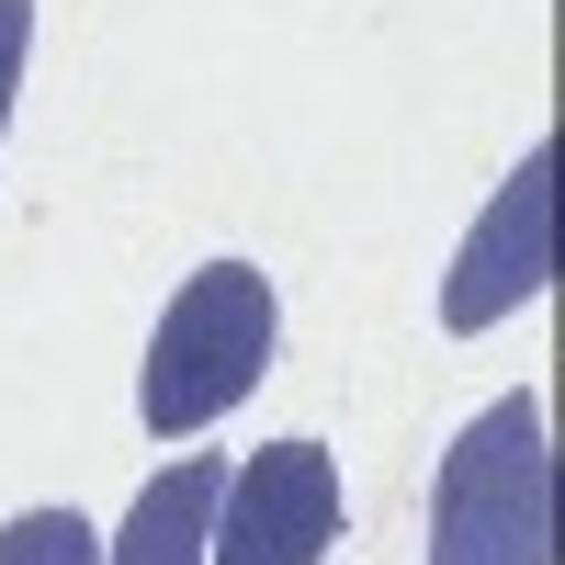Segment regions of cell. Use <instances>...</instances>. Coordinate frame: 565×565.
<instances>
[{
    "label": "cell",
    "mask_w": 565,
    "mask_h": 565,
    "mask_svg": "<svg viewBox=\"0 0 565 565\" xmlns=\"http://www.w3.org/2000/svg\"><path fill=\"white\" fill-rule=\"evenodd\" d=\"M554 282V136H532L521 170L487 193V215L463 226V249L441 271V328L452 340H476V328H498L509 306H532Z\"/></svg>",
    "instance_id": "277c9868"
},
{
    "label": "cell",
    "mask_w": 565,
    "mask_h": 565,
    "mask_svg": "<svg viewBox=\"0 0 565 565\" xmlns=\"http://www.w3.org/2000/svg\"><path fill=\"white\" fill-rule=\"evenodd\" d=\"M430 565H554V452H543V396L532 385L498 396L441 452Z\"/></svg>",
    "instance_id": "7a4b0ae2"
},
{
    "label": "cell",
    "mask_w": 565,
    "mask_h": 565,
    "mask_svg": "<svg viewBox=\"0 0 565 565\" xmlns=\"http://www.w3.org/2000/svg\"><path fill=\"white\" fill-rule=\"evenodd\" d=\"M0 565H103V532L79 509H23V521H0Z\"/></svg>",
    "instance_id": "8992f818"
},
{
    "label": "cell",
    "mask_w": 565,
    "mask_h": 565,
    "mask_svg": "<svg viewBox=\"0 0 565 565\" xmlns=\"http://www.w3.org/2000/svg\"><path fill=\"white\" fill-rule=\"evenodd\" d=\"M340 543V452L328 441H260L215 487V565H328Z\"/></svg>",
    "instance_id": "3957f363"
},
{
    "label": "cell",
    "mask_w": 565,
    "mask_h": 565,
    "mask_svg": "<svg viewBox=\"0 0 565 565\" xmlns=\"http://www.w3.org/2000/svg\"><path fill=\"white\" fill-rule=\"evenodd\" d=\"M215 487H226V452H181L159 463L125 509V543L103 565H204V532H215Z\"/></svg>",
    "instance_id": "5b68a950"
},
{
    "label": "cell",
    "mask_w": 565,
    "mask_h": 565,
    "mask_svg": "<svg viewBox=\"0 0 565 565\" xmlns=\"http://www.w3.org/2000/svg\"><path fill=\"white\" fill-rule=\"evenodd\" d=\"M23 57H34V0H0V125H12V90H23Z\"/></svg>",
    "instance_id": "52a82bcc"
},
{
    "label": "cell",
    "mask_w": 565,
    "mask_h": 565,
    "mask_svg": "<svg viewBox=\"0 0 565 565\" xmlns=\"http://www.w3.org/2000/svg\"><path fill=\"white\" fill-rule=\"evenodd\" d=\"M271 328H282L271 271H249V260H204V271L159 306L148 373H136V418H148L159 441L215 430V418L271 373Z\"/></svg>",
    "instance_id": "6da1fadb"
}]
</instances>
